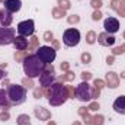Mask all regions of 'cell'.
<instances>
[{"label":"cell","instance_id":"obj_1","mask_svg":"<svg viewBox=\"0 0 125 125\" xmlns=\"http://www.w3.org/2000/svg\"><path fill=\"white\" fill-rule=\"evenodd\" d=\"M22 67H23V73H25L28 77L36 79V77H39V76L45 71L47 64L41 61L36 54H32V55H28V57L23 60Z\"/></svg>","mask_w":125,"mask_h":125},{"label":"cell","instance_id":"obj_2","mask_svg":"<svg viewBox=\"0 0 125 125\" xmlns=\"http://www.w3.org/2000/svg\"><path fill=\"white\" fill-rule=\"evenodd\" d=\"M68 99L67 87L61 83H54L48 90V102L51 106H60Z\"/></svg>","mask_w":125,"mask_h":125},{"label":"cell","instance_id":"obj_3","mask_svg":"<svg viewBox=\"0 0 125 125\" xmlns=\"http://www.w3.org/2000/svg\"><path fill=\"white\" fill-rule=\"evenodd\" d=\"M7 93L12 105H22L26 100V89L21 84H10Z\"/></svg>","mask_w":125,"mask_h":125},{"label":"cell","instance_id":"obj_4","mask_svg":"<svg viewBox=\"0 0 125 125\" xmlns=\"http://www.w3.org/2000/svg\"><path fill=\"white\" fill-rule=\"evenodd\" d=\"M80 39H82L80 31L76 28H68L62 33V42L65 47H76V45H79Z\"/></svg>","mask_w":125,"mask_h":125},{"label":"cell","instance_id":"obj_5","mask_svg":"<svg viewBox=\"0 0 125 125\" xmlns=\"http://www.w3.org/2000/svg\"><path fill=\"white\" fill-rule=\"evenodd\" d=\"M36 55L39 57V60L45 64H51L54 62L55 57H57V51L52 48V47H48V45H42L38 48L36 51Z\"/></svg>","mask_w":125,"mask_h":125},{"label":"cell","instance_id":"obj_6","mask_svg":"<svg viewBox=\"0 0 125 125\" xmlns=\"http://www.w3.org/2000/svg\"><path fill=\"white\" fill-rule=\"evenodd\" d=\"M93 96V89L87 82H82L77 87H76V97L80 102H89Z\"/></svg>","mask_w":125,"mask_h":125},{"label":"cell","instance_id":"obj_7","mask_svg":"<svg viewBox=\"0 0 125 125\" xmlns=\"http://www.w3.org/2000/svg\"><path fill=\"white\" fill-rule=\"evenodd\" d=\"M33 32H35V22L32 19H26L18 23V35L28 38L33 35Z\"/></svg>","mask_w":125,"mask_h":125},{"label":"cell","instance_id":"obj_8","mask_svg":"<svg viewBox=\"0 0 125 125\" xmlns=\"http://www.w3.org/2000/svg\"><path fill=\"white\" fill-rule=\"evenodd\" d=\"M16 38V33L13 28H4V26H0V45H10L13 44Z\"/></svg>","mask_w":125,"mask_h":125},{"label":"cell","instance_id":"obj_9","mask_svg":"<svg viewBox=\"0 0 125 125\" xmlns=\"http://www.w3.org/2000/svg\"><path fill=\"white\" fill-rule=\"evenodd\" d=\"M103 28H105L106 33L114 35V33H116L119 31V21L116 18H106L103 21Z\"/></svg>","mask_w":125,"mask_h":125},{"label":"cell","instance_id":"obj_10","mask_svg":"<svg viewBox=\"0 0 125 125\" xmlns=\"http://www.w3.org/2000/svg\"><path fill=\"white\" fill-rule=\"evenodd\" d=\"M39 83H41V86H44V87L52 86V84L55 83V76H54V73L45 70V71L39 76Z\"/></svg>","mask_w":125,"mask_h":125},{"label":"cell","instance_id":"obj_11","mask_svg":"<svg viewBox=\"0 0 125 125\" xmlns=\"http://www.w3.org/2000/svg\"><path fill=\"white\" fill-rule=\"evenodd\" d=\"M3 4H4V9L7 12H10L12 15L18 13L22 9V1L21 0H3Z\"/></svg>","mask_w":125,"mask_h":125},{"label":"cell","instance_id":"obj_12","mask_svg":"<svg viewBox=\"0 0 125 125\" xmlns=\"http://www.w3.org/2000/svg\"><path fill=\"white\" fill-rule=\"evenodd\" d=\"M12 21H13L12 13L7 12L6 9H0V26L9 28V26L12 25Z\"/></svg>","mask_w":125,"mask_h":125},{"label":"cell","instance_id":"obj_13","mask_svg":"<svg viewBox=\"0 0 125 125\" xmlns=\"http://www.w3.org/2000/svg\"><path fill=\"white\" fill-rule=\"evenodd\" d=\"M114 111L119 115H125V96H118L112 105Z\"/></svg>","mask_w":125,"mask_h":125},{"label":"cell","instance_id":"obj_14","mask_svg":"<svg viewBox=\"0 0 125 125\" xmlns=\"http://www.w3.org/2000/svg\"><path fill=\"white\" fill-rule=\"evenodd\" d=\"M13 47H15L18 51H25V50L28 48V39H26L25 36L18 35V36L15 38V41H13Z\"/></svg>","mask_w":125,"mask_h":125},{"label":"cell","instance_id":"obj_15","mask_svg":"<svg viewBox=\"0 0 125 125\" xmlns=\"http://www.w3.org/2000/svg\"><path fill=\"white\" fill-rule=\"evenodd\" d=\"M10 105H12V102H10V99H9V93H7V90H4V89H0V108H10Z\"/></svg>","mask_w":125,"mask_h":125},{"label":"cell","instance_id":"obj_16","mask_svg":"<svg viewBox=\"0 0 125 125\" xmlns=\"http://www.w3.org/2000/svg\"><path fill=\"white\" fill-rule=\"evenodd\" d=\"M18 124L19 125H29L31 124V119H29V116H26V115H21Z\"/></svg>","mask_w":125,"mask_h":125},{"label":"cell","instance_id":"obj_17","mask_svg":"<svg viewBox=\"0 0 125 125\" xmlns=\"http://www.w3.org/2000/svg\"><path fill=\"white\" fill-rule=\"evenodd\" d=\"M3 77H6V71H3V70H0V80H1Z\"/></svg>","mask_w":125,"mask_h":125}]
</instances>
